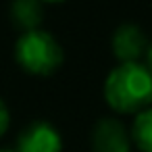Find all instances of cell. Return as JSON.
Returning a JSON list of instances; mask_svg holds the SVG:
<instances>
[{
  "mask_svg": "<svg viewBox=\"0 0 152 152\" xmlns=\"http://www.w3.org/2000/svg\"><path fill=\"white\" fill-rule=\"evenodd\" d=\"M146 67L152 71V44H148V50H146Z\"/></svg>",
  "mask_w": 152,
  "mask_h": 152,
  "instance_id": "obj_9",
  "label": "cell"
},
{
  "mask_svg": "<svg viewBox=\"0 0 152 152\" xmlns=\"http://www.w3.org/2000/svg\"><path fill=\"white\" fill-rule=\"evenodd\" d=\"M63 58L58 40L44 29L23 31L15 42V61L31 75H52L63 65Z\"/></svg>",
  "mask_w": 152,
  "mask_h": 152,
  "instance_id": "obj_2",
  "label": "cell"
},
{
  "mask_svg": "<svg viewBox=\"0 0 152 152\" xmlns=\"http://www.w3.org/2000/svg\"><path fill=\"white\" fill-rule=\"evenodd\" d=\"M0 152H17V150H0Z\"/></svg>",
  "mask_w": 152,
  "mask_h": 152,
  "instance_id": "obj_11",
  "label": "cell"
},
{
  "mask_svg": "<svg viewBox=\"0 0 152 152\" xmlns=\"http://www.w3.org/2000/svg\"><path fill=\"white\" fill-rule=\"evenodd\" d=\"M17 152H63V137L52 123L34 121L19 133Z\"/></svg>",
  "mask_w": 152,
  "mask_h": 152,
  "instance_id": "obj_3",
  "label": "cell"
},
{
  "mask_svg": "<svg viewBox=\"0 0 152 152\" xmlns=\"http://www.w3.org/2000/svg\"><path fill=\"white\" fill-rule=\"evenodd\" d=\"M104 100L121 115H137L152 106V71L146 63H119L104 79Z\"/></svg>",
  "mask_w": 152,
  "mask_h": 152,
  "instance_id": "obj_1",
  "label": "cell"
},
{
  "mask_svg": "<svg viewBox=\"0 0 152 152\" xmlns=\"http://www.w3.org/2000/svg\"><path fill=\"white\" fill-rule=\"evenodd\" d=\"M131 140L142 152H152V106L135 115L131 125Z\"/></svg>",
  "mask_w": 152,
  "mask_h": 152,
  "instance_id": "obj_7",
  "label": "cell"
},
{
  "mask_svg": "<svg viewBox=\"0 0 152 152\" xmlns=\"http://www.w3.org/2000/svg\"><path fill=\"white\" fill-rule=\"evenodd\" d=\"M44 2L40 0H13L11 4V21L15 23V27L23 31H31V29H40L42 19H44Z\"/></svg>",
  "mask_w": 152,
  "mask_h": 152,
  "instance_id": "obj_6",
  "label": "cell"
},
{
  "mask_svg": "<svg viewBox=\"0 0 152 152\" xmlns=\"http://www.w3.org/2000/svg\"><path fill=\"white\" fill-rule=\"evenodd\" d=\"M40 2H52V4H56V2H65V0H40Z\"/></svg>",
  "mask_w": 152,
  "mask_h": 152,
  "instance_id": "obj_10",
  "label": "cell"
},
{
  "mask_svg": "<svg viewBox=\"0 0 152 152\" xmlns=\"http://www.w3.org/2000/svg\"><path fill=\"white\" fill-rule=\"evenodd\" d=\"M9 125H11V113H9V106L4 104V100L0 98V137L7 133Z\"/></svg>",
  "mask_w": 152,
  "mask_h": 152,
  "instance_id": "obj_8",
  "label": "cell"
},
{
  "mask_svg": "<svg viewBox=\"0 0 152 152\" xmlns=\"http://www.w3.org/2000/svg\"><path fill=\"white\" fill-rule=\"evenodd\" d=\"M110 48L117 61L121 63H137L142 54L148 50V40L144 31L133 23H123L115 29L110 38Z\"/></svg>",
  "mask_w": 152,
  "mask_h": 152,
  "instance_id": "obj_5",
  "label": "cell"
},
{
  "mask_svg": "<svg viewBox=\"0 0 152 152\" xmlns=\"http://www.w3.org/2000/svg\"><path fill=\"white\" fill-rule=\"evenodd\" d=\"M131 133L119 119L106 117L94 125L92 152H131Z\"/></svg>",
  "mask_w": 152,
  "mask_h": 152,
  "instance_id": "obj_4",
  "label": "cell"
}]
</instances>
